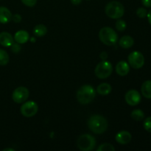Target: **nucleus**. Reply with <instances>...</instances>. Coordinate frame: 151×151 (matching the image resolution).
Masks as SVG:
<instances>
[{
    "mask_svg": "<svg viewBox=\"0 0 151 151\" xmlns=\"http://www.w3.org/2000/svg\"><path fill=\"white\" fill-rule=\"evenodd\" d=\"M29 95V90L24 86H19L13 91L12 94L13 100L16 103H22L26 101Z\"/></svg>",
    "mask_w": 151,
    "mask_h": 151,
    "instance_id": "obj_9",
    "label": "nucleus"
},
{
    "mask_svg": "<svg viewBox=\"0 0 151 151\" xmlns=\"http://www.w3.org/2000/svg\"><path fill=\"white\" fill-rule=\"evenodd\" d=\"M4 151H7V150H11V151H13L14 150H13V149H12V148H5V149H4V150H3Z\"/></svg>",
    "mask_w": 151,
    "mask_h": 151,
    "instance_id": "obj_33",
    "label": "nucleus"
},
{
    "mask_svg": "<svg viewBox=\"0 0 151 151\" xmlns=\"http://www.w3.org/2000/svg\"><path fill=\"white\" fill-rule=\"evenodd\" d=\"M144 128L147 131V132L151 133V116L147 117L144 121L143 123Z\"/></svg>",
    "mask_w": 151,
    "mask_h": 151,
    "instance_id": "obj_24",
    "label": "nucleus"
},
{
    "mask_svg": "<svg viewBox=\"0 0 151 151\" xmlns=\"http://www.w3.org/2000/svg\"><path fill=\"white\" fill-rule=\"evenodd\" d=\"M29 38V34L25 30H19L15 33L14 35V40L20 44H23L27 42Z\"/></svg>",
    "mask_w": 151,
    "mask_h": 151,
    "instance_id": "obj_15",
    "label": "nucleus"
},
{
    "mask_svg": "<svg viewBox=\"0 0 151 151\" xmlns=\"http://www.w3.org/2000/svg\"><path fill=\"white\" fill-rule=\"evenodd\" d=\"M108 57V54L106 52H103L100 54V58H101V59H103V60H106V58H107Z\"/></svg>",
    "mask_w": 151,
    "mask_h": 151,
    "instance_id": "obj_31",
    "label": "nucleus"
},
{
    "mask_svg": "<svg viewBox=\"0 0 151 151\" xmlns=\"http://www.w3.org/2000/svg\"><path fill=\"white\" fill-rule=\"evenodd\" d=\"M113 72V66L111 63L106 60H103L97 65L95 68L96 76L100 79H105L110 76Z\"/></svg>",
    "mask_w": 151,
    "mask_h": 151,
    "instance_id": "obj_6",
    "label": "nucleus"
},
{
    "mask_svg": "<svg viewBox=\"0 0 151 151\" xmlns=\"http://www.w3.org/2000/svg\"><path fill=\"white\" fill-rule=\"evenodd\" d=\"M71 2L74 4V5H78L82 2V0H71Z\"/></svg>",
    "mask_w": 151,
    "mask_h": 151,
    "instance_id": "obj_30",
    "label": "nucleus"
},
{
    "mask_svg": "<svg viewBox=\"0 0 151 151\" xmlns=\"http://www.w3.org/2000/svg\"><path fill=\"white\" fill-rule=\"evenodd\" d=\"M12 13L8 8L0 7V23L7 24L11 20Z\"/></svg>",
    "mask_w": 151,
    "mask_h": 151,
    "instance_id": "obj_14",
    "label": "nucleus"
},
{
    "mask_svg": "<svg viewBox=\"0 0 151 151\" xmlns=\"http://www.w3.org/2000/svg\"><path fill=\"white\" fill-rule=\"evenodd\" d=\"M21 1H22V2L23 3L24 5L30 7L35 6L37 2V0H21Z\"/></svg>",
    "mask_w": 151,
    "mask_h": 151,
    "instance_id": "obj_27",
    "label": "nucleus"
},
{
    "mask_svg": "<svg viewBox=\"0 0 151 151\" xmlns=\"http://www.w3.org/2000/svg\"><path fill=\"white\" fill-rule=\"evenodd\" d=\"M130 72V66L125 60H121L116 64V72L119 76H125Z\"/></svg>",
    "mask_w": 151,
    "mask_h": 151,
    "instance_id": "obj_13",
    "label": "nucleus"
},
{
    "mask_svg": "<svg viewBox=\"0 0 151 151\" xmlns=\"http://www.w3.org/2000/svg\"><path fill=\"white\" fill-rule=\"evenodd\" d=\"M131 138H132L131 134L126 131H119L115 137L116 141L121 145H126L129 143L131 142Z\"/></svg>",
    "mask_w": 151,
    "mask_h": 151,
    "instance_id": "obj_11",
    "label": "nucleus"
},
{
    "mask_svg": "<svg viewBox=\"0 0 151 151\" xmlns=\"http://www.w3.org/2000/svg\"><path fill=\"white\" fill-rule=\"evenodd\" d=\"M111 89L112 88L110 84L107 83H103L97 86V92L101 95H107V94H110Z\"/></svg>",
    "mask_w": 151,
    "mask_h": 151,
    "instance_id": "obj_18",
    "label": "nucleus"
},
{
    "mask_svg": "<svg viewBox=\"0 0 151 151\" xmlns=\"http://www.w3.org/2000/svg\"><path fill=\"white\" fill-rule=\"evenodd\" d=\"M131 117L133 119L136 121H141L144 119L145 113L141 110V109H135L131 112Z\"/></svg>",
    "mask_w": 151,
    "mask_h": 151,
    "instance_id": "obj_20",
    "label": "nucleus"
},
{
    "mask_svg": "<svg viewBox=\"0 0 151 151\" xmlns=\"http://www.w3.org/2000/svg\"><path fill=\"white\" fill-rule=\"evenodd\" d=\"M128 63L132 68L136 69H140L145 64L144 55L138 51H134L130 53L128 58Z\"/></svg>",
    "mask_w": 151,
    "mask_h": 151,
    "instance_id": "obj_7",
    "label": "nucleus"
},
{
    "mask_svg": "<svg viewBox=\"0 0 151 151\" xmlns=\"http://www.w3.org/2000/svg\"><path fill=\"white\" fill-rule=\"evenodd\" d=\"M12 20L14 22H16V23H19V22L22 21V16H21V15L19 14H15V15H12Z\"/></svg>",
    "mask_w": 151,
    "mask_h": 151,
    "instance_id": "obj_28",
    "label": "nucleus"
},
{
    "mask_svg": "<svg viewBox=\"0 0 151 151\" xmlns=\"http://www.w3.org/2000/svg\"><path fill=\"white\" fill-rule=\"evenodd\" d=\"M141 91L142 95L145 98H151V81H146L143 83L141 87Z\"/></svg>",
    "mask_w": 151,
    "mask_h": 151,
    "instance_id": "obj_17",
    "label": "nucleus"
},
{
    "mask_svg": "<svg viewBox=\"0 0 151 151\" xmlns=\"http://www.w3.org/2000/svg\"><path fill=\"white\" fill-rule=\"evenodd\" d=\"M38 110L37 103L34 101H28L22 104L21 106V114L25 117H32L35 116Z\"/></svg>",
    "mask_w": 151,
    "mask_h": 151,
    "instance_id": "obj_8",
    "label": "nucleus"
},
{
    "mask_svg": "<svg viewBox=\"0 0 151 151\" xmlns=\"http://www.w3.org/2000/svg\"><path fill=\"white\" fill-rule=\"evenodd\" d=\"M106 14L109 18L118 19L122 17L125 13V8L122 3L117 1H112L108 3L105 8Z\"/></svg>",
    "mask_w": 151,
    "mask_h": 151,
    "instance_id": "obj_3",
    "label": "nucleus"
},
{
    "mask_svg": "<svg viewBox=\"0 0 151 151\" xmlns=\"http://www.w3.org/2000/svg\"><path fill=\"white\" fill-rule=\"evenodd\" d=\"M147 19H148L149 23H150V24L151 25V10L148 12V13H147Z\"/></svg>",
    "mask_w": 151,
    "mask_h": 151,
    "instance_id": "obj_32",
    "label": "nucleus"
},
{
    "mask_svg": "<svg viewBox=\"0 0 151 151\" xmlns=\"http://www.w3.org/2000/svg\"><path fill=\"white\" fill-rule=\"evenodd\" d=\"M142 3L146 7H151V0H142Z\"/></svg>",
    "mask_w": 151,
    "mask_h": 151,
    "instance_id": "obj_29",
    "label": "nucleus"
},
{
    "mask_svg": "<svg viewBox=\"0 0 151 151\" xmlns=\"http://www.w3.org/2000/svg\"><path fill=\"white\" fill-rule=\"evenodd\" d=\"M9 60V55L4 50L0 49V66H5L8 63Z\"/></svg>",
    "mask_w": 151,
    "mask_h": 151,
    "instance_id": "obj_21",
    "label": "nucleus"
},
{
    "mask_svg": "<svg viewBox=\"0 0 151 151\" xmlns=\"http://www.w3.org/2000/svg\"><path fill=\"white\" fill-rule=\"evenodd\" d=\"M47 28L44 24H38L33 29V33L37 37H42L47 34Z\"/></svg>",
    "mask_w": 151,
    "mask_h": 151,
    "instance_id": "obj_19",
    "label": "nucleus"
},
{
    "mask_svg": "<svg viewBox=\"0 0 151 151\" xmlns=\"http://www.w3.org/2000/svg\"><path fill=\"white\" fill-rule=\"evenodd\" d=\"M96 96L94 88L90 85H84L78 89L77 92V99L83 105H86L93 101Z\"/></svg>",
    "mask_w": 151,
    "mask_h": 151,
    "instance_id": "obj_2",
    "label": "nucleus"
},
{
    "mask_svg": "<svg viewBox=\"0 0 151 151\" xmlns=\"http://www.w3.org/2000/svg\"><path fill=\"white\" fill-rule=\"evenodd\" d=\"M100 41L107 46L114 45L118 40V35L114 29L109 27H103L99 32Z\"/></svg>",
    "mask_w": 151,
    "mask_h": 151,
    "instance_id": "obj_4",
    "label": "nucleus"
},
{
    "mask_svg": "<svg viewBox=\"0 0 151 151\" xmlns=\"http://www.w3.org/2000/svg\"><path fill=\"white\" fill-rule=\"evenodd\" d=\"M115 26H116V29H117L118 31L122 32V31H124L126 29L127 24L126 22H125V21L122 20V19H119V20L116 21V24H115Z\"/></svg>",
    "mask_w": 151,
    "mask_h": 151,
    "instance_id": "obj_23",
    "label": "nucleus"
},
{
    "mask_svg": "<svg viewBox=\"0 0 151 151\" xmlns=\"http://www.w3.org/2000/svg\"><path fill=\"white\" fill-rule=\"evenodd\" d=\"M77 145L81 150H92L96 145V140L94 137L89 134H83L80 136L77 141Z\"/></svg>",
    "mask_w": 151,
    "mask_h": 151,
    "instance_id": "obj_5",
    "label": "nucleus"
},
{
    "mask_svg": "<svg viewBox=\"0 0 151 151\" xmlns=\"http://www.w3.org/2000/svg\"><path fill=\"white\" fill-rule=\"evenodd\" d=\"M14 43V38L11 34L7 32H1L0 33V44L3 47H10Z\"/></svg>",
    "mask_w": 151,
    "mask_h": 151,
    "instance_id": "obj_12",
    "label": "nucleus"
},
{
    "mask_svg": "<svg viewBox=\"0 0 151 151\" xmlns=\"http://www.w3.org/2000/svg\"><path fill=\"white\" fill-rule=\"evenodd\" d=\"M115 148L112 145L109 143H104L100 145V147L97 148V151H114Z\"/></svg>",
    "mask_w": 151,
    "mask_h": 151,
    "instance_id": "obj_22",
    "label": "nucleus"
},
{
    "mask_svg": "<svg viewBox=\"0 0 151 151\" xmlns=\"http://www.w3.org/2000/svg\"><path fill=\"white\" fill-rule=\"evenodd\" d=\"M0 1H1V0H0Z\"/></svg>",
    "mask_w": 151,
    "mask_h": 151,
    "instance_id": "obj_34",
    "label": "nucleus"
},
{
    "mask_svg": "<svg viewBox=\"0 0 151 151\" xmlns=\"http://www.w3.org/2000/svg\"><path fill=\"white\" fill-rule=\"evenodd\" d=\"M147 11L145 8H143V7H139V8L137 9V15L138 16V17L142 18H145L147 16Z\"/></svg>",
    "mask_w": 151,
    "mask_h": 151,
    "instance_id": "obj_25",
    "label": "nucleus"
},
{
    "mask_svg": "<svg viewBox=\"0 0 151 151\" xmlns=\"http://www.w3.org/2000/svg\"><path fill=\"white\" fill-rule=\"evenodd\" d=\"M134 44V40L130 35H124L120 38L119 41V44L122 48L129 49L133 47Z\"/></svg>",
    "mask_w": 151,
    "mask_h": 151,
    "instance_id": "obj_16",
    "label": "nucleus"
},
{
    "mask_svg": "<svg viewBox=\"0 0 151 151\" xmlns=\"http://www.w3.org/2000/svg\"><path fill=\"white\" fill-rule=\"evenodd\" d=\"M125 101L129 106H137L141 101V95L137 90H129L125 94Z\"/></svg>",
    "mask_w": 151,
    "mask_h": 151,
    "instance_id": "obj_10",
    "label": "nucleus"
},
{
    "mask_svg": "<svg viewBox=\"0 0 151 151\" xmlns=\"http://www.w3.org/2000/svg\"><path fill=\"white\" fill-rule=\"evenodd\" d=\"M10 47V49H11V51L13 52V53H19V52H20L21 49H22V47H21L20 46V44H19V43L17 42L13 43Z\"/></svg>",
    "mask_w": 151,
    "mask_h": 151,
    "instance_id": "obj_26",
    "label": "nucleus"
},
{
    "mask_svg": "<svg viewBox=\"0 0 151 151\" xmlns=\"http://www.w3.org/2000/svg\"><path fill=\"white\" fill-rule=\"evenodd\" d=\"M88 126L90 131L96 134H102L107 130L108 122L100 115H93L88 119Z\"/></svg>",
    "mask_w": 151,
    "mask_h": 151,
    "instance_id": "obj_1",
    "label": "nucleus"
}]
</instances>
